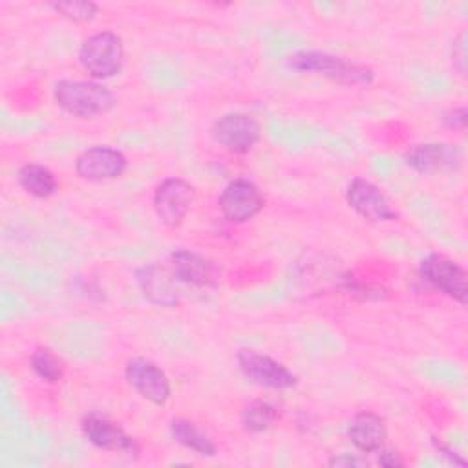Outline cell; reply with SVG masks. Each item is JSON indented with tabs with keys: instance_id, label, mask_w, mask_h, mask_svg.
Segmentation results:
<instances>
[{
	"instance_id": "obj_10",
	"label": "cell",
	"mask_w": 468,
	"mask_h": 468,
	"mask_svg": "<svg viewBox=\"0 0 468 468\" xmlns=\"http://www.w3.org/2000/svg\"><path fill=\"white\" fill-rule=\"evenodd\" d=\"M346 203L362 219L369 223H391L399 219L384 190L366 177H353L346 186Z\"/></svg>"
},
{
	"instance_id": "obj_24",
	"label": "cell",
	"mask_w": 468,
	"mask_h": 468,
	"mask_svg": "<svg viewBox=\"0 0 468 468\" xmlns=\"http://www.w3.org/2000/svg\"><path fill=\"white\" fill-rule=\"evenodd\" d=\"M441 122H442L446 128H450V130L464 132V130H466V124H468V110H466V106H453V108H448L446 112H442Z\"/></svg>"
},
{
	"instance_id": "obj_14",
	"label": "cell",
	"mask_w": 468,
	"mask_h": 468,
	"mask_svg": "<svg viewBox=\"0 0 468 468\" xmlns=\"http://www.w3.org/2000/svg\"><path fill=\"white\" fill-rule=\"evenodd\" d=\"M124 378L144 400L155 406H165L172 395V386L166 373L144 356H133L124 366Z\"/></svg>"
},
{
	"instance_id": "obj_5",
	"label": "cell",
	"mask_w": 468,
	"mask_h": 468,
	"mask_svg": "<svg viewBox=\"0 0 468 468\" xmlns=\"http://www.w3.org/2000/svg\"><path fill=\"white\" fill-rule=\"evenodd\" d=\"M419 274L435 291L452 298L459 305H466L468 272L457 260L442 252H430L420 260Z\"/></svg>"
},
{
	"instance_id": "obj_6",
	"label": "cell",
	"mask_w": 468,
	"mask_h": 468,
	"mask_svg": "<svg viewBox=\"0 0 468 468\" xmlns=\"http://www.w3.org/2000/svg\"><path fill=\"white\" fill-rule=\"evenodd\" d=\"M236 364L241 375L260 388L283 391L291 389L298 384L296 373H292L285 364L278 362L276 358L252 349V347H241L236 351Z\"/></svg>"
},
{
	"instance_id": "obj_27",
	"label": "cell",
	"mask_w": 468,
	"mask_h": 468,
	"mask_svg": "<svg viewBox=\"0 0 468 468\" xmlns=\"http://www.w3.org/2000/svg\"><path fill=\"white\" fill-rule=\"evenodd\" d=\"M437 450H439V453L450 463V464H453V466H466V459L464 457H461L455 450H452L450 446H446V444H437Z\"/></svg>"
},
{
	"instance_id": "obj_26",
	"label": "cell",
	"mask_w": 468,
	"mask_h": 468,
	"mask_svg": "<svg viewBox=\"0 0 468 468\" xmlns=\"http://www.w3.org/2000/svg\"><path fill=\"white\" fill-rule=\"evenodd\" d=\"M375 453H377V464L378 466H384V468H402V466H406V461H404L402 453H399L393 448L380 446Z\"/></svg>"
},
{
	"instance_id": "obj_22",
	"label": "cell",
	"mask_w": 468,
	"mask_h": 468,
	"mask_svg": "<svg viewBox=\"0 0 468 468\" xmlns=\"http://www.w3.org/2000/svg\"><path fill=\"white\" fill-rule=\"evenodd\" d=\"M49 7L73 24H88L95 20L99 13V4L93 0H58L51 2Z\"/></svg>"
},
{
	"instance_id": "obj_7",
	"label": "cell",
	"mask_w": 468,
	"mask_h": 468,
	"mask_svg": "<svg viewBox=\"0 0 468 468\" xmlns=\"http://www.w3.org/2000/svg\"><path fill=\"white\" fill-rule=\"evenodd\" d=\"M196 199V188L179 176L165 177L157 183L152 196V207L157 219L170 229L179 227L188 216Z\"/></svg>"
},
{
	"instance_id": "obj_8",
	"label": "cell",
	"mask_w": 468,
	"mask_h": 468,
	"mask_svg": "<svg viewBox=\"0 0 468 468\" xmlns=\"http://www.w3.org/2000/svg\"><path fill=\"white\" fill-rule=\"evenodd\" d=\"M212 139L230 154L245 155L261 139L260 121L243 112H229L218 117L210 128Z\"/></svg>"
},
{
	"instance_id": "obj_16",
	"label": "cell",
	"mask_w": 468,
	"mask_h": 468,
	"mask_svg": "<svg viewBox=\"0 0 468 468\" xmlns=\"http://www.w3.org/2000/svg\"><path fill=\"white\" fill-rule=\"evenodd\" d=\"M177 283L203 289L212 285V265L210 261L196 250L190 249H174L170 252L168 263Z\"/></svg>"
},
{
	"instance_id": "obj_19",
	"label": "cell",
	"mask_w": 468,
	"mask_h": 468,
	"mask_svg": "<svg viewBox=\"0 0 468 468\" xmlns=\"http://www.w3.org/2000/svg\"><path fill=\"white\" fill-rule=\"evenodd\" d=\"M16 181L26 194L37 199H49L60 186L53 170L40 163H24L16 170Z\"/></svg>"
},
{
	"instance_id": "obj_20",
	"label": "cell",
	"mask_w": 468,
	"mask_h": 468,
	"mask_svg": "<svg viewBox=\"0 0 468 468\" xmlns=\"http://www.w3.org/2000/svg\"><path fill=\"white\" fill-rule=\"evenodd\" d=\"M278 419V410L267 400H252L241 411V426L249 433H263Z\"/></svg>"
},
{
	"instance_id": "obj_3",
	"label": "cell",
	"mask_w": 468,
	"mask_h": 468,
	"mask_svg": "<svg viewBox=\"0 0 468 468\" xmlns=\"http://www.w3.org/2000/svg\"><path fill=\"white\" fill-rule=\"evenodd\" d=\"M80 68L93 80H106L122 71L124 66V44L122 38L110 31L102 29L88 35L77 53Z\"/></svg>"
},
{
	"instance_id": "obj_18",
	"label": "cell",
	"mask_w": 468,
	"mask_h": 468,
	"mask_svg": "<svg viewBox=\"0 0 468 468\" xmlns=\"http://www.w3.org/2000/svg\"><path fill=\"white\" fill-rule=\"evenodd\" d=\"M168 431H170V437L177 444L194 452L196 455H201V457H216L218 455L216 442L186 417H174L168 424Z\"/></svg>"
},
{
	"instance_id": "obj_25",
	"label": "cell",
	"mask_w": 468,
	"mask_h": 468,
	"mask_svg": "<svg viewBox=\"0 0 468 468\" xmlns=\"http://www.w3.org/2000/svg\"><path fill=\"white\" fill-rule=\"evenodd\" d=\"M327 466L331 468H366L369 466L366 455L360 453H335L329 457Z\"/></svg>"
},
{
	"instance_id": "obj_15",
	"label": "cell",
	"mask_w": 468,
	"mask_h": 468,
	"mask_svg": "<svg viewBox=\"0 0 468 468\" xmlns=\"http://www.w3.org/2000/svg\"><path fill=\"white\" fill-rule=\"evenodd\" d=\"M135 283L146 302L157 307L174 309L179 305V289L170 267L150 261L133 271Z\"/></svg>"
},
{
	"instance_id": "obj_17",
	"label": "cell",
	"mask_w": 468,
	"mask_h": 468,
	"mask_svg": "<svg viewBox=\"0 0 468 468\" xmlns=\"http://www.w3.org/2000/svg\"><path fill=\"white\" fill-rule=\"evenodd\" d=\"M346 435L349 442L362 453H375L388 437V428L384 419L369 410L358 411L347 422Z\"/></svg>"
},
{
	"instance_id": "obj_23",
	"label": "cell",
	"mask_w": 468,
	"mask_h": 468,
	"mask_svg": "<svg viewBox=\"0 0 468 468\" xmlns=\"http://www.w3.org/2000/svg\"><path fill=\"white\" fill-rule=\"evenodd\" d=\"M450 60L453 69L464 77L468 71V31L461 29L453 42H452V51H450Z\"/></svg>"
},
{
	"instance_id": "obj_1",
	"label": "cell",
	"mask_w": 468,
	"mask_h": 468,
	"mask_svg": "<svg viewBox=\"0 0 468 468\" xmlns=\"http://www.w3.org/2000/svg\"><path fill=\"white\" fill-rule=\"evenodd\" d=\"M51 93L55 104L75 119L101 117L117 104L115 93L93 79H60Z\"/></svg>"
},
{
	"instance_id": "obj_2",
	"label": "cell",
	"mask_w": 468,
	"mask_h": 468,
	"mask_svg": "<svg viewBox=\"0 0 468 468\" xmlns=\"http://www.w3.org/2000/svg\"><path fill=\"white\" fill-rule=\"evenodd\" d=\"M287 68L298 73L320 75L331 82L342 86H369L375 80V71L340 55H333L318 49H302L287 57Z\"/></svg>"
},
{
	"instance_id": "obj_9",
	"label": "cell",
	"mask_w": 468,
	"mask_h": 468,
	"mask_svg": "<svg viewBox=\"0 0 468 468\" xmlns=\"http://www.w3.org/2000/svg\"><path fill=\"white\" fill-rule=\"evenodd\" d=\"M218 207L223 219L234 225H241L263 210L265 196L254 181L247 177H234L219 192Z\"/></svg>"
},
{
	"instance_id": "obj_12",
	"label": "cell",
	"mask_w": 468,
	"mask_h": 468,
	"mask_svg": "<svg viewBox=\"0 0 468 468\" xmlns=\"http://www.w3.org/2000/svg\"><path fill=\"white\" fill-rule=\"evenodd\" d=\"M80 430L84 439L99 450L128 455H137L141 452L137 439L132 437L119 422L108 419L106 415L95 411L86 413L80 420Z\"/></svg>"
},
{
	"instance_id": "obj_11",
	"label": "cell",
	"mask_w": 468,
	"mask_h": 468,
	"mask_svg": "<svg viewBox=\"0 0 468 468\" xmlns=\"http://www.w3.org/2000/svg\"><path fill=\"white\" fill-rule=\"evenodd\" d=\"M404 165L417 174L457 172L463 166V150L452 143H417L410 146L404 155Z\"/></svg>"
},
{
	"instance_id": "obj_13",
	"label": "cell",
	"mask_w": 468,
	"mask_h": 468,
	"mask_svg": "<svg viewBox=\"0 0 468 468\" xmlns=\"http://www.w3.org/2000/svg\"><path fill=\"white\" fill-rule=\"evenodd\" d=\"M75 174L84 181H113L128 168L126 155L113 146L95 144L75 157Z\"/></svg>"
},
{
	"instance_id": "obj_4",
	"label": "cell",
	"mask_w": 468,
	"mask_h": 468,
	"mask_svg": "<svg viewBox=\"0 0 468 468\" xmlns=\"http://www.w3.org/2000/svg\"><path fill=\"white\" fill-rule=\"evenodd\" d=\"M296 280L303 289L314 291L316 294H325L331 291H351L355 292L358 285L349 276V272L336 261L327 260L318 254H303L296 261Z\"/></svg>"
},
{
	"instance_id": "obj_21",
	"label": "cell",
	"mask_w": 468,
	"mask_h": 468,
	"mask_svg": "<svg viewBox=\"0 0 468 468\" xmlns=\"http://www.w3.org/2000/svg\"><path fill=\"white\" fill-rule=\"evenodd\" d=\"M29 366L33 373L46 384H57L64 377L62 360L49 347H44V346H38L33 349L29 356Z\"/></svg>"
}]
</instances>
